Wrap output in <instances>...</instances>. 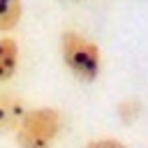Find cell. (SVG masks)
<instances>
[{"label":"cell","instance_id":"2","mask_svg":"<svg viewBox=\"0 0 148 148\" xmlns=\"http://www.w3.org/2000/svg\"><path fill=\"white\" fill-rule=\"evenodd\" d=\"M62 130V116L53 106L28 109L14 132L18 148H53Z\"/></svg>","mask_w":148,"mask_h":148},{"label":"cell","instance_id":"1","mask_svg":"<svg viewBox=\"0 0 148 148\" xmlns=\"http://www.w3.org/2000/svg\"><path fill=\"white\" fill-rule=\"evenodd\" d=\"M60 56L69 74L81 83H92L102 74V51L79 30H62Z\"/></svg>","mask_w":148,"mask_h":148},{"label":"cell","instance_id":"6","mask_svg":"<svg viewBox=\"0 0 148 148\" xmlns=\"http://www.w3.org/2000/svg\"><path fill=\"white\" fill-rule=\"evenodd\" d=\"M139 109H141V104H139L136 99H125V102L118 104V116H120L123 123L130 125V123H134V120L139 118V113H141Z\"/></svg>","mask_w":148,"mask_h":148},{"label":"cell","instance_id":"7","mask_svg":"<svg viewBox=\"0 0 148 148\" xmlns=\"http://www.w3.org/2000/svg\"><path fill=\"white\" fill-rule=\"evenodd\" d=\"M83 148H127L120 139H113V136H104V139H92L88 141Z\"/></svg>","mask_w":148,"mask_h":148},{"label":"cell","instance_id":"5","mask_svg":"<svg viewBox=\"0 0 148 148\" xmlns=\"http://www.w3.org/2000/svg\"><path fill=\"white\" fill-rule=\"evenodd\" d=\"M23 16L21 0H0V32H12Z\"/></svg>","mask_w":148,"mask_h":148},{"label":"cell","instance_id":"3","mask_svg":"<svg viewBox=\"0 0 148 148\" xmlns=\"http://www.w3.org/2000/svg\"><path fill=\"white\" fill-rule=\"evenodd\" d=\"M25 111H28V106L16 92L0 90V134L16 132L18 123L25 116Z\"/></svg>","mask_w":148,"mask_h":148},{"label":"cell","instance_id":"4","mask_svg":"<svg viewBox=\"0 0 148 148\" xmlns=\"http://www.w3.org/2000/svg\"><path fill=\"white\" fill-rule=\"evenodd\" d=\"M18 69V44L14 37H0V83L9 81Z\"/></svg>","mask_w":148,"mask_h":148}]
</instances>
